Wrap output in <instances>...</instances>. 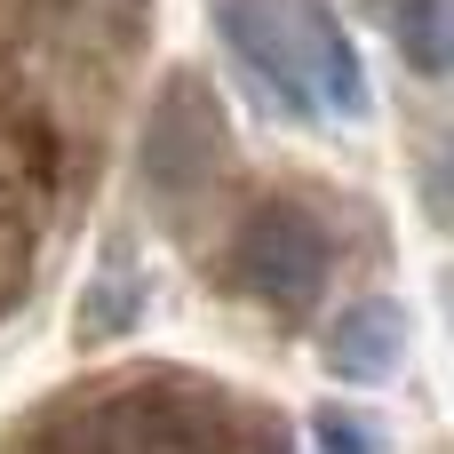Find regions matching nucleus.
Wrapping results in <instances>:
<instances>
[{
	"instance_id": "1",
	"label": "nucleus",
	"mask_w": 454,
	"mask_h": 454,
	"mask_svg": "<svg viewBox=\"0 0 454 454\" xmlns=\"http://www.w3.org/2000/svg\"><path fill=\"white\" fill-rule=\"evenodd\" d=\"M231 407L192 383H136L80 407L64 431L32 439L40 454H231Z\"/></svg>"
},
{
	"instance_id": "2",
	"label": "nucleus",
	"mask_w": 454,
	"mask_h": 454,
	"mask_svg": "<svg viewBox=\"0 0 454 454\" xmlns=\"http://www.w3.org/2000/svg\"><path fill=\"white\" fill-rule=\"evenodd\" d=\"M231 168V120H223V96L207 72L176 64L144 112V136H136V176L160 207H184L200 200L215 176Z\"/></svg>"
},
{
	"instance_id": "3",
	"label": "nucleus",
	"mask_w": 454,
	"mask_h": 454,
	"mask_svg": "<svg viewBox=\"0 0 454 454\" xmlns=\"http://www.w3.org/2000/svg\"><path fill=\"white\" fill-rule=\"evenodd\" d=\"M231 287L255 295L263 311H303L327 287V231L295 200H263L231 231Z\"/></svg>"
},
{
	"instance_id": "4",
	"label": "nucleus",
	"mask_w": 454,
	"mask_h": 454,
	"mask_svg": "<svg viewBox=\"0 0 454 454\" xmlns=\"http://www.w3.org/2000/svg\"><path fill=\"white\" fill-rule=\"evenodd\" d=\"M231 64L263 88V104H279L287 120H319L311 96H303V72H295V40H287V0H207Z\"/></svg>"
},
{
	"instance_id": "5",
	"label": "nucleus",
	"mask_w": 454,
	"mask_h": 454,
	"mask_svg": "<svg viewBox=\"0 0 454 454\" xmlns=\"http://www.w3.org/2000/svg\"><path fill=\"white\" fill-rule=\"evenodd\" d=\"M287 40H295V72H303V96L311 112H335V120H359L367 112V64L343 32V16L327 0H287Z\"/></svg>"
},
{
	"instance_id": "6",
	"label": "nucleus",
	"mask_w": 454,
	"mask_h": 454,
	"mask_svg": "<svg viewBox=\"0 0 454 454\" xmlns=\"http://www.w3.org/2000/svg\"><path fill=\"white\" fill-rule=\"evenodd\" d=\"M319 359H327L335 383H391L399 359H407V311H399L391 295L343 303L335 327H327V343H319Z\"/></svg>"
},
{
	"instance_id": "7",
	"label": "nucleus",
	"mask_w": 454,
	"mask_h": 454,
	"mask_svg": "<svg viewBox=\"0 0 454 454\" xmlns=\"http://www.w3.org/2000/svg\"><path fill=\"white\" fill-rule=\"evenodd\" d=\"M144 295H152L144 263H136L128 247H104V263H96V271H88V287H80L72 343H80V351H104V343H120V335L144 319Z\"/></svg>"
},
{
	"instance_id": "8",
	"label": "nucleus",
	"mask_w": 454,
	"mask_h": 454,
	"mask_svg": "<svg viewBox=\"0 0 454 454\" xmlns=\"http://www.w3.org/2000/svg\"><path fill=\"white\" fill-rule=\"evenodd\" d=\"M447 0H391V48H399V64L407 72H423V80H447L454 64V40H447Z\"/></svg>"
},
{
	"instance_id": "9",
	"label": "nucleus",
	"mask_w": 454,
	"mask_h": 454,
	"mask_svg": "<svg viewBox=\"0 0 454 454\" xmlns=\"http://www.w3.org/2000/svg\"><path fill=\"white\" fill-rule=\"evenodd\" d=\"M24 279H32V215H24V200L0 184V319L16 311Z\"/></svg>"
},
{
	"instance_id": "10",
	"label": "nucleus",
	"mask_w": 454,
	"mask_h": 454,
	"mask_svg": "<svg viewBox=\"0 0 454 454\" xmlns=\"http://www.w3.org/2000/svg\"><path fill=\"white\" fill-rule=\"evenodd\" d=\"M311 431H319V454H375V431H367L351 407H319Z\"/></svg>"
},
{
	"instance_id": "11",
	"label": "nucleus",
	"mask_w": 454,
	"mask_h": 454,
	"mask_svg": "<svg viewBox=\"0 0 454 454\" xmlns=\"http://www.w3.org/2000/svg\"><path fill=\"white\" fill-rule=\"evenodd\" d=\"M24 454H40V447H24Z\"/></svg>"
}]
</instances>
